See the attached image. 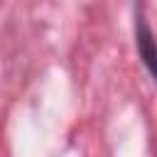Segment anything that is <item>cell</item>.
Returning <instances> with one entry per match:
<instances>
[{"mask_svg":"<svg viewBox=\"0 0 157 157\" xmlns=\"http://www.w3.org/2000/svg\"><path fill=\"white\" fill-rule=\"evenodd\" d=\"M135 44H137V54H140L145 69L150 71V76H155V39H152V29L147 27V22L142 17L135 25Z\"/></svg>","mask_w":157,"mask_h":157,"instance_id":"cell-1","label":"cell"}]
</instances>
